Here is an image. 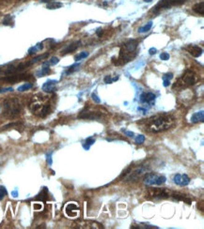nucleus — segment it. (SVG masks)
Wrapping results in <instances>:
<instances>
[{"label": "nucleus", "instance_id": "1", "mask_svg": "<svg viewBox=\"0 0 204 229\" xmlns=\"http://www.w3.org/2000/svg\"><path fill=\"white\" fill-rule=\"evenodd\" d=\"M175 124L176 119L173 116L169 114H163L146 119L143 124V128L146 131L157 133L173 128Z\"/></svg>", "mask_w": 204, "mask_h": 229}, {"label": "nucleus", "instance_id": "2", "mask_svg": "<svg viewBox=\"0 0 204 229\" xmlns=\"http://www.w3.org/2000/svg\"><path fill=\"white\" fill-rule=\"evenodd\" d=\"M21 111H22V104L18 99L12 98L4 102L3 114L6 118L14 119L19 116L21 114Z\"/></svg>", "mask_w": 204, "mask_h": 229}, {"label": "nucleus", "instance_id": "3", "mask_svg": "<svg viewBox=\"0 0 204 229\" xmlns=\"http://www.w3.org/2000/svg\"><path fill=\"white\" fill-rule=\"evenodd\" d=\"M195 82H196L195 73L192 70H187L179 79H177V81L174 83L172 88H173V90H182L183 88H186V87L194 85Z\"/></svg>", "mask_w": 204, "mask_h": 229}, {"label": "nucleus", "instance_id": "4", "mask_svg": "<svg viewBox=\"0 0 204 229\" xmlns=\"http://www.w3.org/2000/svg\"><path fill=\"white\" fill-rule=\"evenodd\" d=\"M148 171L147 166L141 165L139 167H137L133 170L131 169H127L125 172H123V174L121 175V178L125 179L126 181H136L140 177L145 175Z\"/></svg>", "mask_w": 204, "mask_h": 229}, {"label": "nucleus", "instance_id": "5", "mask_svg": "<svg viewBox=\"0 0 204 229\" xmlns=\"http://www.w3.org/2000/svg\"><path fill=\"white\" fill-rule=\"evenodd\" d=\"M172 192L170 191L164 189V188H151L148 190V193L146 195V197L150 199H155V200H160V199H166L171 197Z\"/></svg>", "mask_w": 204, "mask_h": 229}, {"label": "nucleus", "instance_id": "6", "mask_svg": "<svg viewBox=\"0 0 204 229\" xmlns=\"http://www.w3.org/2000/svg\"><path fill=\"white\" fill-rule=\"evenodd\" d=\"M166 179L163 175H158L156 173H146L143 179V182L146 185L150 186H161L165 184Z\"/></svg>", "mask_w": 204, "mask_h": 229}, {"label": "nucleus", "instance_id": "7", "mask_svg": "<svg viewBox=\"0 0 204 229\" xmlns=\"http://www.w3.org/2000/svg\"><path fill=\"white\" fill-rule=\"evenodd\" d=\"M104 114H105V113H103L102 111H93V110H91L90 107H86L78 114V119H101L104 118Z\"/></svg>", "mask_w": 204, "mask_h": 229}, {"label": "nucleus", "instance_id": "8", "mask_svg": "<svg viewBox=\"0 0 204 229\" xmlns=\"http://www.w3.org/2000/svg\"><path fill=\"white\" fill-rule=\"evenodd\" d=\"M187 0H161L157 3V5L154 7L153 12H159L162 10L169 9L173 6H179L186 2Z\"/></svg>", "mask_w": 204, "mask_h": 229}, {"label": "nucleus", "instance_id": "9", "mask_svg": "<svg viewBox=\"0 0 204 229\" xmlns=\"http://www.w3.org/2000/svg\"><path fill=\"white\" fill-rule=\"evenodd\" d=\"M30 78V75L29 74H10L8 75L6 77L3 78H0V82H3L6 84H15L19 81L22 80H27Z\"/></svg>", "mask_w": 204, "mask_h": 229}, {"label": "nucleus", "instance_id": "10", "mask_svg": "<svg viewBox=\"0 0 204 229\" xmlns=\"http://www.w3.org/2000/svg\"><path fill=\"white\" fill-rule=\"evenodd\" d=\"M65 213L71 219H75L79 215V207L75 202H70L65 206Z\"/></svg>", "mask_w": 204, "mask_h": 229}, {"label": "nucleus", "instance_id": "11", "mask_svg": "<svg viewBox=\"0 0 204 229\" xmlns=\"http://www.w3.org/2000/svg\"><path fill=\"white\" fill-rule=\"evenodd\" d=\"M173 182L176 185L184 187V186H187L190 183V179L185 174H176L173 178Z\"/></svg>", "mask_w": 204, "mask_h": 229}, {"label": "nucleus", "instance_id": "12", "mask_svg": "<svg viewBox=\"0 0 204 229\" xmlns=\"http://www.w3.org/2000/svg\"><path fill=\"white\" fill-rule=\"evenodd\" d=\"M58 84V81L55 80H48L43 86V90L44 92H54L55 91V86Z\"/></svg>", "mask_w": 204, "mask_h": 229}, {"label": "nucleus", "instance_id": "13", "mask_svg": "<svg viewBox=\"0 0 204 229\" xmlns=\"http://www.w3.org/2000/svg\"><path fill=\"white\" fill-rule=\"evenodd\" d=\"M137 45H138V42L136 41V40H131L129 41L128 42H126L124 45H123V49L126 50L127 52H130V53H135L137 48Z\"/></svg>", "mask_w": 204, "mask_h": 229}, {"label": "nucleus", "instance_id": "14", "mask_svg": "<svg viewBox=\"0 0 204 229\" xmlns=\"http://www.w3.org/2000/svg\"><path fill=\"white\" fill-rule=\"evenodd\" d=\"M155 95L152 92H148V93H142L140 96V102L143 103H150L155 101Z\"/></svg>", "mask_w": 204, "mask_h": 229}, {"label": "nucleus", "instance_id": "15", "mask_svg": "<svg viewBox=\"0 0 204 229\" xmlns=\"http://www.w3.org/2000/svg\"><path fill=\"white\" fill-rule=\"evenodd\" d=\"M185 49H186V50L189 52V54H190L192 56H194V57H198V56H200V55L202 54V52H203L202 49H201L200 47L197 46V45H190V46L186 47Z\"/></svg>", "mask_w": 204, "mask_h": 229}, {"label": "nucleus", "instance_id": "16", "mask_svg": "<svg viewBox=\"0 0 204 229\" xmlns=\"http://www.w3.org/2000/svg\"><path fill=\"white\" fill-rule=\"evenodd\" d=\"M203 120H204V112L203 111L197 112V113L193 114L192 117H191V122L194 124L203 122Z\"/></svg>", "mask_w": 204, "mask_h": 229}, {"label": "nucleus", "instance_id": "17", "mask_svg": "<svg viewBox=\"0 0 204 229\" xmlns=\"http://www.w3.org/2000/svg\"><path fill=\"white\" fill-rule=\"evenodd\" d=\"M79 45H80V42H73V43L68 45L66 48H64V49L61 51V54H69V53H71V52H73V51H75V50L79 47Z\"/></svg>", "mask_w": 204, "mask_h": 229}, {"label": "nucleus", "instance_id": "18", "mask_svg": "<svg viewBox=\"0 0 204 229\" xmlns=\"http://www.w3.org/2000/svg\"><path fill=\"white\" fill-rule=\"evenodd\" d=\"M80 228H103V226L96 223V222H90V221H87L84 222L82 223H80Z\"/></svg>", "mask_w": 204, "mask_h": 229}, {"label": "nucleus", "instance_id": "19", "mask_svg": "<svg viewBox=\"0 0 204 229\" xmlns=\"http://www.w3.org/2000/svg\"><path fill=\"white\" fill-rule=\"evenodd\" d=\"M95 143V138L93 136H90V137H88L85 141V143L83 144V147L86 149V150H88L89 147L93 145Z\"/></svg>", "mask_w": 204, "mask_h": 229}, {"label": "nucleus", "instance_id": "20", "mask_svg": "<svg viewBox=\"0 0 204 229\" xmlns=\"http://www.w3.org/2000/svg\"><path fill=\"white\" fill-rule=\"evenodd\" d=\"M193 10L198 14H201V15H204V3L203 2H200V3H198L196 4L194 7H193Z\"/></svg>", "mask_w": 204, "mask_h": 229}, {"label": "nucleus", "instance_id": "21", "mask_svg": "<svg viewBox=\"0 0 204 229\" xmlns=\"http://www.w3.org/2000/svg\"><path fill=\"white\" fill-rule=\"evenodd\" d=\"M63 6V4L61 2H48V4L46 5V8L48 10H57L59 9Z\"/></svg>", "mask_w": 204, "mask_h": 229}, {"label": "nucleus", "instance_id": "22", "mask_svg": "<svg viewBox=\"0 0 204 229\" xmlns=\"http://www.w3.org/2000/svg\"><path fill=\"white\" fill-rule=\"evenodd\" d=\"M152 26H153V22H149L147 25H145L144 26L138 28V32L139 33H147V32H149L151 30Z\"/></svg>", "mask_w": 204, "mask_h": 229}, {"label": "nucleus", "instance_id": "23", "mask_svg": "<svg viewBox=\"0 0 204 229\" xmlns=\"http://www.w3.org/2000/svg\"><path fill=\"white\" fill-rule=\"evenodd\" d=\"M36 199H39L41 201H45L47 199V189L44 188L42 192L38 195V196L36 197Z\"/></svg>", "mask_w": 204, "mask_h": 229}, {"label": "nucleus", "instance_id": "24", "mask_svg": "<svg viewBox=\"0 0 204 229\" xmlns=\"http://www.w3.org/2000/svg\"><path fill=\"white\" fill-rule=\"evenodd\" d=\"M50 72V68L49 66H46V65H43V67L42 68L41 71L38 72V76H44V75H47L48 73Z\"/></svg>", "mask_w": 204, "mask_h": 229}, {"label": "nucleus", "instance_id": "25", "mask_svg": "<svg viewBox=\"0 0 204 229\" xmlns=\"http://www.w3.org/2000/svg\"><path fill=\"white\" fill-rule=\"evenodd\" d=\"M32 84H30V83H26V84H24L23 86H19L18 87V91H20V92H23V91H27V90H28V89H30V88H32Z\"/></svg>", "mask_w": 204, "mask_h": 229}, {"label": "nucleus", "instance_id": "26", "mask_svg": "<svg viewBox=\"0 0 204 229\" xmlns=\"http://www.w3.org/2000/svg\"><path fill=\"white\" fill-rule=\"evenodd\" d=\"M47 56H48V54H42V55L37 56V57H35V58H33L32 60H30V61H29V64H30V65H32V64H34V63H36V62L40 61L41 59L46 58Z\"/></svg>", "mask_w": 204, "mask_h": 229}, {"label": "nucleus", "instance_id": "27", "mask_svg": "<svg viewBox=\"0 0 204 229\" xmlns=\"http://www.w3.org/2000/svg\"><path fill=\"white\" fill-rule=\"evenodd\" d=\"M87 56H88V52H82L79 54H76L75 56V61H79V60H81L83 58H86Z\"/></svg>", "mask_w": 204, "mask_h": 229}, {"label": "nucleus", "instance_id": "28", "mask_svg": "<svg viewBox=\"0 0 204 229\" xmlns=\"http://www.w3.org/2000/svg\"><path fill=\"white\" fill-rule=\"evenodd\" d=\"M118 79H119V76H117V77H115V78H112L110 75H106L104 77V81L105 84H111V83L117 81Z\"/></svg>", "mask_w": 204, "mask_h": 229}, {"label": "nucleus", "instance_id": "29", "mask_svg": "<svg viewBox=\"0 0 204 229\" xmlns=\"http://www.w3.org/2000/svg\"><path fill=\"white\" fill-rule=\"evenodd\" d=\"M8 195L7 189L4 186H0V201L3 200L4 197Z\"/></svg>", "mask_w": 204, "mask_h": 229}, {"label": "nucleus", "instance_id": "30", "mask_svg": "<svg viewBox=\"0 0 204 229\" xmlns=\"http://www.w3.org/2000/svg\"><path fill=\"white\" fill-rule=\"evenodd\" d=\"M12 24V17L10 15H7L4 20H3V25L5 26H10Z\"/></svg>", "mask_w": 204, "mask_h": 229}, {"label": "nucleus", "instance_id": "31", "mask_svg": "<svg viewBox=\"0 0 204 229\" xmlns=\"http://www.w3.org/2000/svg\"><path fill=\"white\" fill-rule=\"evenodd\" d=\"M79 66H80V63L78 64H75V65H72V66H71V67H69V69L66 70V74H70V73H71V72H73V71H75L77 68H79Z\"/></svg>", "mask_w": 204, "mask_h": 229}, {"label": "nucleus", "instance_id": "32", "mask_svg": "<svg viewBox=\"0 0 204 229\" xmlns=\"http://www.w3.org/2000/svg\"><path fill=\"white\" fill-rule=\"evenodd\" d=\"M135 140H136V143H137V144L141 145V144H143V143L145 142V136L142 135H137V136L136 137Z\"/></svg>", "mask_w": 204, "mask_h": 229}, {"label": "nucleus", "instance_id": "33", "mask_svg": "<svg viewBox=\"0 0 204 229\" xmlns=\"http://www.w3.org/2000/svg\"><path fill=\"white\" fill-rule=\"evenodd\" d=\"M33 207H34L35 211H42V209L43 208V206L42 203H34Z\"/></svg>", "mask_w": 204, "mask_h": 229}, {"label": "nucleus", "instance_id": "34", "mask_svg": "<svg viewBox=\"0 0 204 229\" xmlns=\"http://www.w3.org/2000/svg\"><path fill=\"white\" fill-rule=\"evenodd\" d=\"M169 54H168V53H162L161 54H160V58L162 59V60H164V61H165V60H169Z\"/></svg>", "mask_w": 204, "mask_h": 229}, {"label": "nucleus", "instance_id": "35", "mask_svg": "<svg viewBox=\"0 0 204 229\" xmlns=\"http://www.w3.org/2000/svg\"><path fill=\"white\" fill-rule=\"evenodd\" d=\"M48 62H49V64H50V65H55V64H58V63L59 62V59L58 58V57L53 56L52 58H51Z\"/></svg>", "mask_w": 204, "mask_h": 229}, {"label": "nucleus", "instance_id": "36", "mask_svg": "<svg viewBox=\"0 0 204 229\" xmlns=\"http://www.w3.org/2000/svg\"><path fill=\"white\" fill-rule=\"evenodd\" d=\"M91 98H92V100H93L96 103H100L101 102V100L98 98V96H97V95L96 94H91Z\"/></svg>", "mask_w": 204, "mask_h": 229}, {"label": "nucleus", "instance_id": "37", "mask_svg": "<svg viewBox=\"0 0 204 229\" xmlns=\"http://www.w3.org/2000/svg\"><path fill=\"white\" fill-rule=\"evenodd\" d=\"M124 133H125V135H126V136H128V137H132V138H134V137H135V133H134L133 131H124Z\"/></svg>", "mask_w": 204, "mask_h": 229}, {"label": "nucleus", "instance_id": "38", "mask_svg": "<svg viewBox=\"0 0 204 229\" xmlns=\"http://www.w3.org/2000/svg\"><path fill=\"white\" fill-rule=\"evenodd\" d=\"M38 51H39V50L37 49V47H36V46H34V47H31V48L28 50V54H34L35 53H37Z\"/></svg>", "mask_w": 204, "mask_h": 229}, {"label": "nucleus", "instance_id": "39", "mask_svg": "<svg viewBox=\"0 0 204 229\" xmlns=\"http://www.w3.org/2000/svg\"><path fill=\"white\" fill-rule=\"evenodd\" d=\"M163 78L168 79V80H170V79L173 78V74H172V73H166V74H165V75L163 76Z\"/></svg>", "mask_w": 204, "mask_h": 229}, {"label": "nucleus", "instance_id": "40", "mask_svg": "<svg viewBox=\"0 0 204 229\" xmlns=\"http://www.w3.org/2000/svg\"><path fill=\"white\" fill-rule=\"evenodd\" d=\"M46 158H47V163H48V164L51 165V164H52V153H48V154L46 155Z\"/></svg>", "mask_w": 204, "mask_h": 229}, {"label": "nucleus", "instance_id": "41", "mask_svg": "<svg viewBox=\"0 0 204 229\" xmlns=\"http://www.w3.org/2000/svg\"><path fill=\"white\" fill-rule=\"evenodd\" d=\"M156 52H157V49H156V48H154V47H153V48H151V49L149 50L150 54H156Z\"/></svg>", "mask_w": 204, "mask_h": 229}, {"label": "nucleus", "instance_id": "42", "mask_svg": "<svg viewBox=\"0 0 204 229\" xmlns=\"http://www.w3.org/2000/svg\"><path fill=\"white\" fill-rule=\"evenodd\" d=\"M163 80H164V84H163V85H164V86H165V87H166V86H169V84H170V83H169V81H170V80L165 79V78H163Z\"/></svg>", "mask_w": 204, "mask_h": 229}, {"label": "nucleus", "instance_id": "43", "mask_svg": "<svg viewBox=\"0 0 204 229\" xmlns=\"http://www.w3.org/2000/svg\"><path fill=\"white\" fill-rule=\"evenodd\" d=\"M97 35L99 36V37H102V35H103V29L102 28H98V30H97Z\"/></svg>", "mask_w": 204, "mask_h": 229}, {"label": "nucleus", "instance_id": "44", "mask_svg": "<svg viewBox=\"0 0 204 229\" xmlns=\"http://www.w3.org/2000/svg\"><path fill=\"white\" fill-rule=\"evenodd\" d=\"M17 192H15V191H14V192H12V196H14V197H16L17 196Z\"/></svg>", "mask_w": 204, "mask_h": 229}, {"label": "nucleus", "instance_id": "45", "mask_svg": "<svg viewBox=\"0 0 204 229\" xmlns=\"http://www.w3.org/2000/svg\"><path fill=\"white\" fill-rule=\"evenodd\" d=\"M152 1H153V0H144V2H148V3H150Z\"/></svg>", "mask_w": 204, "mask_h": 229}, {"label": "nucleus", "instance_id": "46", "mask_svg": "<svg viewBox=\"0 0 204 229\" xmlns=\"http://www.w3.org/2000/svg\"><path fill=\"white\" fill-rule=\"evenodd\" d=\"M0 150H1V147H0Z\"/></svg>", "mask_w": 204, "mask_h": 229}]
</instances>
